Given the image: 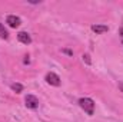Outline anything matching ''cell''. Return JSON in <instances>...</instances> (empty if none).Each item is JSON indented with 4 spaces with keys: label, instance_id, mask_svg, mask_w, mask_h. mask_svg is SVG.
Segmentation results:
<instances>
[{
    "label": "cell",
    "instance_id": "6da1fadb",
    "mask_svg": "<svg viewBox=\"0 0 123 122\" xmlns=\"http://www.w3.org/2000/svg\"><path fill=\"white\" fill-rule=\"evenodd\" d=\"M79 105H80V108L87 115H93V112H94V102H93L90 98H82L79 101Z\"/></svg>",
    "mask_w": 123,
    "mask_h": 122
},
{
    "label": "cell",
    "instance_id": "7a4b0ae2",
    "mask_svg": "<svg viewBox=\"0 0 123 122\" xmlns=\"http://www.w3.org/2000/svg\"><path fill=\"white\" fill-rule=\"evenodd\" d=\"M46 82H47L49 85H53V86H60V83H62L60 78H59L56 73H53V72H49V73L46 75Z\"/></svg>",
    "mask_w": 123,
    "mask_h": 122
},
{
    "label": "cell",
    "instance_id": "3957f363",
    "mask_svg": "<svg viewBox=\"0 0 123 122\" xmlns=\"http://www.w3.org/2000/svg\"><path fill=\"white\" fill-rule=\"evenodd\" d=\"M25 102H26V106L30 108V109H36L39 106V99L34 96V95H27L25 98Z\"/></svg>",
    "mask_w": 123,
    "mask_h": 122
},
{
    "label": "cell",
    "instance_id": "277c9868",
    "mask_svg": "<svg viewBox=\"0 0 123 122\" xmlns=\"http://www.w3.org/2000/svg\"><path fill=\"white\" fill-rule=\"evenodd\" d=\"M6 23H7L10 27L16 29V27H19V26H20V17L10 14V16H7V19H6Z\"/></svg>",
    "mask_w": 123,
    "mask_h": 122
},
{
    "label": "cell",
    "instance_id": "5b68a950",
    "mask_svg": "<svg viewBox=\"0 0 123 122\" xmlns=\"http://www.w3.org/2000/svg\"><path fill=\"white\" fill-rule=\"evenodd\" d=\"M17 39H19V42H22V43H25V45H30L31 43L30 34L26 33V32H19V33H17Z\"/></svg>",
    "mask_w": 123,
    "mask_h": 122
},
{
    "label": "cell",
    "instance_id": "8992f818",
    "mask_svg": "<svg viewBox=\"0 0 123 122\" xmlns=\"http://www.w3.org/2000/svg\"><path fill=\"white\" fill-rule=\"evenodd\" d=\"M92 30L94 32V33H97V34H100V33H106V32L109 30V27H107L106 25H93Z\"/></svg>",
    "mask_w": 123,
    "mask_h": 122
},
{
    "label": "cell",
    "instance_id": "52a82bcc",
    "mask_svg": "<svg viewBox=\"0 0 123 122\" xmlns=\"http://www.w3.org/2000/svg\"><path fill=\"white\" fill-rule=\"evenodd\" d=\"M0 37H1V39H7V37H9V33H7V30L4 29V26H3L1 23H0Z\"/></svg>",
    "mask_w": 123,
    "mask_h": 122
},
{
    "label": "cell",
    "instance_id": "ba28073f",
    "mask_svg": "<svg viewBox=\"0 0 123 122\" xmlns=\"http://www.w3.org/2000/svg\"><path fill=\"white\" fill-rule=\"evenodd\" d=\"M12 89L16 92V93H20V92L23 91V85H20V83H13V85H12Z\"/></svg>",
    "mask_w": 123,
    "mask_h": 122
},
{
    "label": "cell",
    "instance_id": "9c48e42d",
    "mask_svg": "<svg viewBox=\"0 0 123 122\" xmlns=\"http://www.w3.org/2000/svg\"><path fill=\"white\" fill-rule=\"evenodd\" d=\"M83 62H86V65H92V61H90V56L89 55H83Z\"/></svg>",
    "mask_w": 123,
    "mask_h": 122
},
{
    "label": "cell",
    "instance_id": "30bf717a",
    "mask_svg": "<svg viewBox=\"0 0 123 122\" xmlns=\"http://www.w3.org/2000/svg\"><path fill=\"white\" fill-rule=\"evenodd\" d=\"M119 34H120V39H122V43H123V27L119 30Z\"/></svg>",
    "mask_w": 123,
    "mask_h": 122
},
{
    "label": "cell",
    "instance_id": "8fae6325",
    "mask_svg": "<svg viewBox=\"0 0 123 122\" xmlns=\"http://www.w3.org/2000/svg\"><path fill=\"white\" fill-rule=\"evenodd\" d=\"M119 88H120V91L123 92V82H122V83H120V85H119Z\"/></svg>",
    "mask_w": 123,
    "mask_h": 122
}]
</instances>
